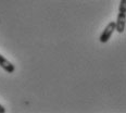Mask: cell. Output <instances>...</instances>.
I'll return each mask as SVG.
<instances>
[{"label": "cell", "instance_id": "cell-1", "mask_svg": "<svg viewBox=\"0 0 126 113\" xmlns=\"http://www.w3.org/2000/svg\"><path fill=\"white\" fill-rule=\"evenodd\" d=\"M115 31V22H110L109 24L106 26V28L103 30V32L101 33L100 37H99V40L102 44H106L109 41V39L111 38L112 34L114 33Z\"/></svg>", "mask_w": 126, "mask_h": 113}, {"label": "cell", "instance_id": "cell-2", "mask_svg": "<svg viewBox=\"0 0 126 113\" xmlns=\"http://www.w3.org/2000/svg\"><path fill=\"white\" fill-rule=\"evenodd\" d=\"M125 23H126V13L119 12V14H117V19H116V21H115V31L120 34L124 33Z\"/></svg>", "mask_w": 126, "mask_h": 113}, {"label": "cell", "instance_id": "cell-3", "mask_svg": "<svg viewBox=\"0 0 126 113\" xmlns=\"http://www.w3.org/2000/svg\"><path fill=\"white\" fill-rule=\"evenodd\" d=\"M0 66L6 71L7 73H10V74L14 73V71H15V66L13 65V63L10 62L9 60H8L7 58H4L1 53H0Z\"/></svg>", "mask_w": 126, "mask_h": 113}, {"label": "cell", "instance_id": "cell-4", "mask_svg": "<svg viewBox=\"0 0 126 113\" xmlns=\"http://www.w3.org/2000/svg\"><path fill=\"white\" fill-rule=\"evenodd\" d=\"M6 111H7L6 108H4L3 106H1V104H0V113H4Z\"/></svg>", "mask_w": 126, "mask_h": 113}]
</instances>
